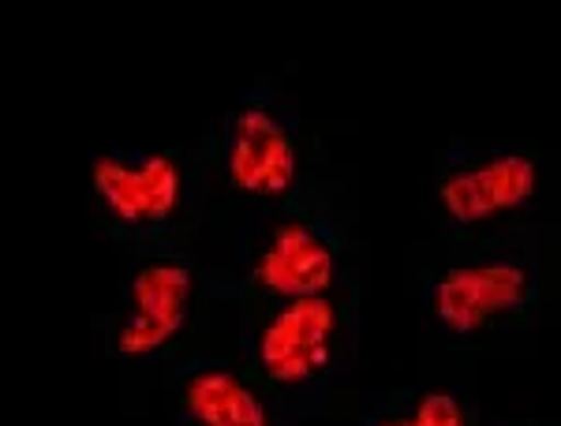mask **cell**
Masks as SVG:
<instances>
[{"instance_id":"obj_1","label":"cell","mask_w":561,"mask_h":426,"mask_svg":"<svg viewBox=\"0 0 561 426\" xmlns=\"http://www.w3.org/2000/svg\"><path fill=\"white\" fill-rule=\"evenodd\" d=\"M539 161L524 150L454 147L434 172V214L449 232L510 224L536 203Z\"/></svg>"},{"instance_id":"obj_9","label":"cell","mask_w":561,"mask_h":426,"mask_svg":"<svg viewBox=\"0 0 561 426\" xmlns=\"http://www.w3.org/2000/svg\"><path fill=\"white\" fill-rule=\"evenodd\" d=\"M364 426H472V412L457 393L434 389V393H420L397 412L370 415Z\"/></svg>"},{"instance_id":"obj_5","label":"cell","mask_w":561,"mask_h":426,"mask_svg":"<svg viewBox=\"0 0 561 426\" xmlns=\"http://www.w3.org/2000/svg\"><path fill=\"white\" fill-rule=\"evenodd\" d=\"M195 269L180 255H153L131 269L124 288V311L113 330V348L121 356H153L184 333L192 319Z\"/></svg>"},{"instance_id":"obj_7","label":"cell","mask_w":561,"mask_h":426,"mask_svg":"<svg viewBox=\"0 0 561 426\" xmlns=\"http://www.w3.org/2000/svg\"><path fill=\"white\" fill-rule=\"evenodd\" d=\"M333 277H337V240L311 217H280L270 224L248 266L255 292L277 303L325 296L333 288Z\"/></svg>"},{"instance_id":"obj_3","label":"cell","mask_w":561,"mask_h":426,"mask_svg":"<svg viewBox=\"0 0 561 426\" xmlns=\"http://www.w3.org/2000/svg\"><path fill=\"white\" fill-rule=\"evenodd\" d=\"M341 311L325 296L285 299L255 333V367L266 382L300 389L322 382L337 362Z\"/></svg>"},{"instance_id":"obj_8","label":"cell","mask_w":561,"mask_h":426,"mask_svg":"<svg viewBox=\"0 0 561 426\" xmlns=\"http://www.w3.org/2000/svg\"><path fill=\"white\" fill-rule=\"evenodd\" d=\"M180 419L187 426H274L270 407L232 367L206 362L184 375L176 389Z\"/></svg>"},{"instance_id":"obj_4","label":"cell","mask_w":561,"mask_h":426,"mask_svg":"<svg viewBox=\"0 0 561 426\" xmlns=\"http://www.w3.org/2000/svg\"><path fill=\"white\" fill-rule=\"evenodd\" d=\"M90 187L108 221L135 235L169 229L184 206V169L173 153H102L90 165Z\"/></svg>"},{"instance_id":"obj_6","label":"cell","mask_w":561,"mask_h":426,"mask_svg":"<svg viewBox=\"0 0 561 426\" xmlns=\"http://www.w3.org/2000/svg\"><path fill=\"white\" fill-rule=\"evenodd\" d=\"M225 184L255 203H277L300 180V142L270 105L243 102L225 124Z\"/></svg>"},{"instance_id":"obj_2","label":"cell","mask_w":561,"mask_h":426,"mask_svg":"<svg viewBox=\"0 0 561 426\" xmlns=\"http://www.w3.org/2000/svg\"><path fill=\"white\" fill-rule=\"evenodd\" d=\"M539 303V274L524 258L449 266L423 288V314L454 341H479L520 322Z\"/></svg>"}]
</instances>
